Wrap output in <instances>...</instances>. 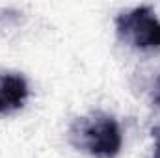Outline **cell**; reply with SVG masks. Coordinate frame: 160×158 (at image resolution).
<instances>
[{
	"instance_id": "6da1fadb",
	"label": "cell",
	"mask_w": 160,
	"mask_h": 158,
	"mask_svg": "<svg viewBox=\"0 0 160 158\" xmlns=\"http://www.w3.org/2000/svg\"><path fill=\"white\" fill-rule=\"evenodd\" d=\"M69 141L93 158H116L123 147V134L116 117L104 112H91L71 123Z\"/></svg>"
},
{
	"instance_id": "7a4b0ae2",
	"label": "cell",
	"mask_w": 160,
	"mask_h": 158,
	"mask_svg": "<svg viewBox=\"0 0 160 158\" xmlns=\"http://www.w3.org/2000/svg\"><path fill=\"white\" fill-rule=\"evenodd\" d=\"M119 39L136 50L160 48V21L151 6H138L116 17Z\"/></svg>"
},
{
	"instance_id": "3957f363",
	"label": "cell",
	"mask_w": 160,
	"mask_h": 158,
	"mask_svg": "<svg viewBox=\"0 0 160 158\" xmlns=\"http://www.w3.org/2000/svg\"><path fill=\"white\" fill-rule=\"evenodd\" d=\"M28 99L26 78L19 73H0V114L19 110Z\"/></svg>"
},
{
	"instance_id": "277c9868",
	"label": "cell",
	"mask_w": 160,
	"mask_h": 158,
	"mask_svg": "<svg viewBox=\"0 0 160 158\" xmlns=\"http://www.w3.org/2000/svg\"><path fill=\"white\" fill-rule=\"evenodd\" d=\"M149 102L155 110H160V73L153 78L149 86Z\"/></svg>"
},
{
	"instance_id": "5b68a950",
	"label": "cell",
	"mask_w": 160,
	"mask_h": 158,
	"mask_svg": "<svg viewBox=\"0 0 160 158\" xmlns=\"http://www.w3.org/2000/svg\"><path fill=\"white\" fill-rule=\"evenodd\" d=\"M151 136H153V140H155V153H153V158H160V125L151 130Z\"/></svg>"
}]
</instances>
